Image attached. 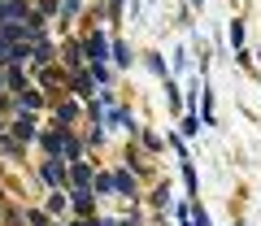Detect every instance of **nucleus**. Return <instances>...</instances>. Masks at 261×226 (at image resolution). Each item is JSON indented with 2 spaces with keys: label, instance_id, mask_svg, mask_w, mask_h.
<instances>
[{
  "label": "nucleus",
  "instance_id": "nucleus-1",
  "mask_svg": "<svg viewBox=\"0 0 261 226\" xmlns=\"http://www.w3.org/2000/svg\"><path fill=\"white\" fill-rule=\"evenodd\" d=\"M87 52H92V56H105V39L92 35V39H87Z\"/></svg>",
  "mask_w": 261,
  "mask_h": 226
}]
</instances>
